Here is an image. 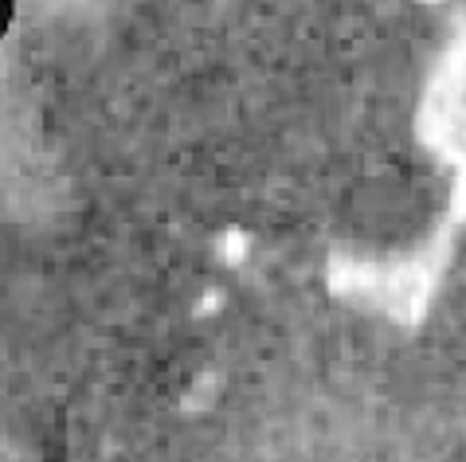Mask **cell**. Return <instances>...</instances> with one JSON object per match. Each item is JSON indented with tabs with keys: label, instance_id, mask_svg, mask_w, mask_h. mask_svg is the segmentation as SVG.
<instances>
[{
	"label": "cell",
	"instance_id": "6da1fadb",
	"mask_svg": "<svg viewBox=\"0 0 466 462\" xmlns=\"http://www.w3.org/2000/svg\"><path fill=\"white\" fill-rule=\"evenodd\" d=\"M12 12H16V0H0V40H5V32L12 24Z\"/></svg>",
	"mask_w": 466,
	"mask_h": 462
}]
</instances>
